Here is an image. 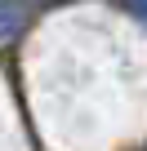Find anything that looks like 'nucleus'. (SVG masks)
<instances>
[{"mask_svg":"<svg viewBox=\"0 0 147 151\" xmlns=\"http://www.w3.org/2000/svg\"><path fill=\"white\" fill-rule=\"evenodd\" d=\"M129 9H134V14H138V18L147 22V0H129Z\"/></svg>","mask_w":147,"mask_h":151,"instance_id":"1","label":"nucleus"}]
</instances>
